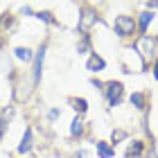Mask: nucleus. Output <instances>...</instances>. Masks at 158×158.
Here are the masks:
<instances>
[{"mask_svg": "<svg viewBox=\"0 0 158 158\" xmlns=\"http://www.w3.org/2000/svg\"><path fill=\"white\" fill-rule=\"evenodd\" d=\"M122 138H124V131H113V142H115V140H122Z\"/></svg>", "mask_w": 158, "mask_h": 158, "instance_id": "f3484780", "label": "nucleus"}, {"mask_svg": "<svg viewBox=\"0 0 158 158\" xmlns=\"http://www.w3.org/2000/svg\"><path fill=\"white\" fill-rule=\"evenodd\" d=\"M30 147H32V129H25V135H23V142H20L18 152L20 154H27V152H30Z\"/></svg>", "mask_w": 158, "mask_h": 158, "instance_id": "39448f33", "label": "nucleus"}, {"mask_svg": "<svg viewBox=\"0 0 158 158\" xmlns=\"http://www.w3.org/2000/svg\"><path fill=\"white\" fill-rule=\"evenodd\" d=\"M36 18H41V20H48V23H54V18L50 16V14H43V11H41V14H36Z\"/></svg>", "mask_w": 158, "mask_h": 158, "instance_id": "dca6fc26", "label": "nucleus"}, {"mask_svg": "<svg viewBox=\"0 0 158 158\" xmlns=\"http://www.w3.org/2000/svg\"><path fill=\"white\" fill-rule=\"evenodd\" d=\"M86 48H88V41H86V39H84V41H81V45H79V52H84V50H86Z\"/></svg>", "mask_w": 158, "mask_h": 158, "instance_id": "a211bd4d", "label": "nucleus"}, {"mask_svg": "<svg viewBox=\"0 0 158 158\" xmlns=\"http://www.w3.org/2000/svg\"><path fill=\"white\" fill-rule=\"evenodd\" d=\"M93 23H95V14H93V11H86L84 18H81V23H79V30H81V32H88V27H90Z\"/></svg>", "mask_w": 158, "mask_h": 158, "instance_id": "423d86ee", "label": "nucleus"}, {"mask_svg": "<svg viewBox=\"0 0 158 158\" xmlns=\"http://www.w3.org/2000/svg\"><path fill=\"white\" fill-rule=\"evenodd\" d=\"M138 50L142 52V56H149V52L154 50V39H149V36H142L138 41Z\"/></svg>", "mask_w": 158, "mask_h": 158, "instance_id": "20e7f679", "label": "nucleus"}, {"mask_svg": "<svg viewBox=\"0 0 158 158\" xmlns=\"http://www.w3.org/2000/svg\"><path fill=\"white\" fill-rule=\"evenodd\" d=\"M106 97H109L111 106H115L122 99V84L120 81H109V84H106Z\"/></svg>", "mask_w": 158, "mask_h": 158, "instance_id": "f03ea898", "label": "nucleus"}, {"mask_svg": "<svg viewBox=\"0 0 158 158\" xmlns=\"http://www.w3.org/2000/svg\"><path fill=\"white\" fill-rule=\"evenodd\" d=\"M43 54H45V48H41L36 52V59H34V84H39L41 79V68H43Z\"/></svg>", "mask_w": 158, "mask_h": 158, "instance_id": "7ed1b4c3", "label": "nucleus"}, {"mask_svg": "<svg viewBox=\"0 0 158 158\" xmlns=\"http://www.w3.org/2000/svg\"><path fill=\"white\" fill-rule=\"evenodd\" d=\"M154 75H156V79H158V61H156V66H154Z\"/></svg>", "mask_w": 158, "mask_h": 158, "instance_id": "6ab92c4d", "label": "nucleus"}, {"mask_svg": "<svg viewBox=\"0 0 158 158\" xmlns=\"http://www.w3.org/2000/svg\"><path fill=\"white\" fill-rule=\"evenodd\" d=\"M73 106H75L79 113H84L86 111V99H73Z\"/></svg>", "mask_w": 158, "mask_h": 158, "instance_id": "4468645a", "label": "nucleus"}, {"mask_svg": "<svg viewBox=\"0 0 158 158\" xmlns=\"http://www.w3.org/2000/svg\"><path fill=\"white\" fill-rule=\"evenodd\" d=\"M81 129H84L81 120H79V118H75V122H73V129H70V133H73V135H79V133H81Z\"/></svg>", "mask_w": 158, "mask_h": 158, "instance_id": "ddd939ff", "label": "nucleus"}, {"mask_svg": "<svg viewBox=\"0 0 158 158\" xmlns=\"http://www.w3.org/2000/svg\"><path fill=\"white\" fill-rule=\"evenodd\" d=\"M7 118H9V113H5V118L0 120V138H2V133H5V129H7Z\"/></svg>", "mask_w": 158, "mask_h": 158, "instance_id": "2eb2a0df", "label": "nucleus"}, {"mask_svg": "<svg viewBox=\"0 0 158 158\" xmlns=\"http://www.w3.org/2000/svg\"><path fill=\"white\" fill-rule=\"evenodd\" d=\"M115 32L120 36H129V34L135 32V23L131 16H118L115 18Z\"/></svg>", "mask_w": 158, "mask_h": 158, "instance_id": "f257e3e1", "label": "nucleus"}, {"mask_svg": "<svg viewBox=\"0 0 158 158\" xmlns=\"http://www.w3.org/2000/svg\"><path fill=\"white\" fill-rule=\"evenodd\" d=\"M16 56L23 61H32V50L30 48H16Z\"/></svg>", "mask_w": 158, "mask_h": 158, "instance_id": "1a4fd4ad", "label": "nucleus"}, {"mask_svg": "<svg viewBox=\"0 0 158 158\" xmlns=\"http://www.w3.org/2000/svg\"><path fill=\"white\" fill-rule=\"evenodd\" d=\"M140 152H142V142H133V145L129 147V152H127V156L131 158V156H138Z\"/></svg>", "mask_w": 158, "mask_h": 158, "instance_id": "f8f14e48", "label": "nucleus"}, {"mask_svg": "<svg viewBox=\"0 0 158 158\" xmlns=\"http://www.w3.org/2000/svg\"><path fill=\"white\" fill-rule=\"evenodd\" d=\"M131 104L135 106V109H145V97H142L140 93H133L131 95Z\"/></svg>", "mask_w": 158, "mask_h": 158, "instance_id": "9d476101", "label": "nucleus"}, {"mask_svg": "<svg viewBox=\"0 0 158 158\" xmlns=\"http://www.w3.org/2000/svg\"><path fill=\"white\" fill-rule=\"evenodd\" d=\"M102 68H104V59H99L97 54H93L88 59V70L90 73H97V70H102Z\"/></svg>", "mask_w": 158, "mask_h": 158, "instance_id": "0eeeda50", "label": "nucleus"}, {"mask_svg": "<svg viewBox=\"0 0 158 158\" xmlns=\"http://www.w3.org/2000/svg\"><path fill=\"white\" fill-rule=\"evenodd\" d=\"M149 20H152V14H149V11L140 14V32H147V25H149Z\"/></svg>", "mask_w": 158, "mask_h": 158, "instance_id": "9b49d317", "label": "nucleus"}, {"mask_svg": "<svg viewBox=\"0 0 158 158\" xmlns=\"http://www.w3.org/2000/svg\"><path fill=\"white\" fill-rule=\"evenodd\" d=\"M97 152H99V156H102V158H111V156H113V149L106 145V142H97Z\"/></svg>", "mask_w": 158, "mask_h": 158, "instance_id": "6e6552de", "label": "nucleus"}]
</instances>
